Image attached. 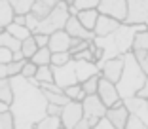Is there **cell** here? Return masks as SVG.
Returning <instances> with one entry per match:
<instances>
[{"instance_id": "60d3db41", "label": "cell", "mask_w": 148, "mask_h": 129, "mask_svg": "<svg viewBox=\"0 0 148 129\" xmlns=\"http://www.w3.org/2000/svg\"><path fill=\"white\" fill-rule=\"evenodd\" d=\"M38 23H40V19L36 17L34 13H31V12L27 13V23H25V27H27L29 30H31L32 34H34L36 30H38Z\"/></svg>"}, {"instance_id": "836d02e7", "label": "cell", "mask_w": 148, "mask_h": 129, "mask_svg": "<svg viewBox=\"0 0 148 129\" xmlns=\"http://www.w3.org/2000/svg\"><path fill=\"white\" fill-rule=\"evenodd\" d=\"M125 129H148V125L144 124V121L140 120L139 116H135V114H129V118H127V124H125Z\"/></svg>"}, {"instance_id": "9a60e30c", "label": "cell", "mask_w": 148, "mask_h": 129, "mask_svg": "<svg viewBox=\"0 0 148 129\" xmlns=\"http://www.w3.org/2000/svg\"><path fill=\"white\" fill-rule=\"evenodd\" d=\"M120 25H122V21H118L116 17H112V15H105V13H99L93 32H95V36H106V34H110V32H114Z\"/></svg>"}, {"instance_id": "484cf974", "label": "cell", "mask_w": 148, "mask_h": 129, "mask_svg": "<svg viewBox=\"0 0 148 129\" xmlns=\"http://www.w3.org/2000/svg\"><path fill=\"white\" fill-rule=\"evenodd\" d=\"M139 49H148V29L140 30L133 36V46H131V51H139Z\"/></svg>"}, {"instance_id": "4316f807", "label": "cell", "mask_w": 148, "mask_h": 129, "mask_svg": "<svg viewBox=\"0 0 148 129\" xmlns=\"http://www.w3.org/2000/svg\"><path fill=\"white\" fill-rule=\"evenodd\" d=\"M34 80L38 84H44V82H53V70H51V64H42L38 67L34 74Z\"/></svg>"}, {"instance_id": "5b68a950", "label": "cell", "mask_w": 148, "mask_h": 129, "mask_svg": "<svg viewBox=\"0 0 148 129\" xmlns=\"http://www.w3.org/2000/svg\"><path fill=\"white\" fill-rule=\"evenodd\" d=\"M82 108H84V118L89 121L91 129L95 127L99 118H103L106 114V106H105V103L101 101V97L97 93L86 95V99L82 101Z\"/></svg>"}, {"instance_id": "9c48e42d", "label": "cell", "mask_w": 148, "mask_h": 129, "mask_svg": "<svg viewBox=\"0 0 148 129\" xmlns=\"http://www.w3.org/2000/svg\"><path fill=\"white\" fill-rule=\"evenodd\" d=\"M122 70H123V55L112 57V59H106V61H101L99 63V74L114 84L120 80Z\"/></svg>"}, {"instance_id": "1f68e13d", "label": "cell", "mask_w": 148, "mask_h": 129, "mask_svg": "<svg viewBox=\"0 0 148 129\" xmlns=\"http://www.w3.org/2000/svg\"><path fill=\"white\" fill-rule=\"evenodd\" d=\"M89 40H84V38H72L70 40V47H69V51H70V55H74V53H80V51H84V49H87L89 47Z\"/></svg>"}, {"instance_id": "ffe728a7", "label": "cell", "mask_w": 148, "mask_h": 129, "mask_svg": "<svg viewBox=\"0 0 148 129\" xmlns=\"http://www.w3.org/2000/svg\"><path fill=\"white\" fill-rule=\"evenodd\" d=\"M59 127H63V121L61 116H55V114H46L36 124V129H59Z\"/></svg>"}, {"instance_id": "74e56055", "label": "cell", "mask_w": 148, "mask_h": 129, "mask_svg": "<svg viewBox=\"0 0 148 129\" xmlns=\"http://www.w3.org/2000/svg\"><path fill=\"white\" fill-rule=\"evenodd\" d=\"M36 70H38V64H34L31 59H27L25 64H23V69H21V76H25V78H34Z\"/></svg>"}, {"instance_id": "bcb514c9", "label": "cell", "mask_w": 148, "mask_h": 129, "mask_svg": "<svg viewBox=\"0 0 148 129\" xmlns=\"http://www.w3.org/2000/svg\"><path fill=\"white\" fill-rule=\"evenodd\" d=\"M139 97H144V99H148V74H146V80H144V84H143V87L139 89Z\"/></svg>"}, {"instance_id": "ee69618b", "label": "cell", "mask_w": 148, "mask_h": 129, "mask_svg": "<svg viewBox=\"0 0 148 129\" xmlns=\"http://www.w3.org/2000/svg\"><path fill=\"white\" fill-rule=\"evenodd\" d=\"M13 59V51L8 47H0V63H10Z\"/></svg>"}, {"instance_id": "d6a6232c", "label": "cell", "mask_w": 148, "mask_h": 129, "mask_svg": "<svg viewBox=\"0 0 148 129\" xmlns=\"http://www.w3.org/2000/svg\"><path fill=\"white\" fill-rule=\"evenodd\" d=\"M99 78H101V74H95V76L87 78L86 82H82V87H84V91H86L87 95L97 93V87H99Z\"/></svg>"}, {"instance_id": "603a6c76", "label": "cell", "mask_w": 148, "mask_h": 129, "mask_svg": "<svg viewBox=\"0 0 148 129\" xmlns=\"http://www.w3.org/2000/svg\"><path fill=\"white\" fill-rule=\"evenodd\" d=\"M63 91H65V95L69 97V99H74V101H80L82 103L84 99H86V91H84V87H82V84L80 82H76V84H72V86H66V87H63Z\"/></svg>"}, {"instance_id": "c3c4849f", "label": "cell", "mask_w": 148, "mask_h": 129, "mask_svg": "<svg viewBox=\"0 0 148 129\" xmlns=\"http://www.w3.org/2000/svg\"><path fill=\"white\" fill-rule=\"evenodd\" d=\"M13 23H17V25H25V23H27V15L15 13V15H13Z\"/></svg>"}, {"instance_id": "d4e9b609", "label": "cell", "mask_w": 148, "mask_h": 129, "mask_svg": "<svg viewBox=\"0 0 148 129\" xmlns=\"http://www.w3.org/2000/svg\"><path fill=\"white\" fill-rule=\"evenodd\" d=\"M12 99H13L12 80H10V78H0V101L12 103Z\"/></svg>"}, {"instance_id": "8d00e7d4", "label": "cell", "mask_w": 148, "mask_h": 129, "mask_svg": "<svg viewBox=\"0 0 148 129\" xmlns=\"http://www.w3.org/2000/svg\"><path fill=\"white\" fill-rule=\"evenodd\" d=\"M72 59L70 51H55L51 53V64H65Z\"/></svg>"}, {"instance_id": "7dc6e473", "label": "cell", "mask_w": 148, "mask_h": 129, "mask_svg": "<svg viewBox=\"0 0 148 129\" xmlns=\"http://www.w3.org/2000/svg\"><path fill=\"white\" fill-rule=\"evenodd\" d=\"M74 129H91V125H89V121H87L86 118L82 116V120L76 124V127H74Z\"/></svg>"}, {"instance_id": "7c38bea8", "label": "cell", "mask_w": 148, "mask_h": 129, "mask_svg": "<svg viewBox=\"0 0 148 129\" xmlns=\"http://www.w3.org/2000/svg\"><path fill=\"white\" fill-rule=\"evenodd\" d=\"M106 116L112 121L114 129H125L127 118H129V110H127V106L123 104V99H120L118 103H114L112 106L106 108Z\"/></svg>"}, {"instance_id": "f5cc1de1", "label": "cell", "mask_w": 148, "mask_h": 129, "mask_svg": "<svg viewBox=\"0 0 148 129\" xmlns=\"http://www.w3.org/2000/svg\"><path fill=\"white\" fill-rule=\"evenodd\" d=\"M42 2H46L48 6H51V8H53V6H55L57 2H59V0H42Z\"/></svg>"}, {"instance_id": "ab89813d", "label": "cell", "mask_w": 148, "mask_h": 129, "mask_svg": "<svg viewBox=\"0 0 148 129\" xmlns=\"http://www.w3.org/2000/svg\"><path fill=\"white\" fill-rule=\"evenodd\" d=\"M70 4H74L76 8L80 10H91V8H97L99 6V0H72Z\"/></svg>"}, {"instance_id": "7bdbcfd3", "label": "cell", "mask_w": 148, "mask_h": 129, "mask_svg": "<svg viewBox=\"0 0 148 129\" xmlns=\"http://www.w3.org/2000/svg\"><path fill=\"white\" fill-rule=\"evenodd\" d=\"M93 129H114V125H112V121L108 120V116H103V118H99V121L95 124V127Z\"/></svg>"}, {"instance_id": "db71d44e", "label": "cell", "mask_w": 148, "mask_h": 129, "mask_svg": "<svg viewBox=\"0 0 148 129\" xmlns=\"http://www.w3.org/2000/svg\"><path fill=\"white\" fill-rule=\"evenodd\" d=\"M66 2H69V4H70V2H72V0H66Z\"/></svg>"}, {"instance_id": "2e32d148", "label": "cell", "mask_w": 148, "mask_h": 129, "mask_svg": "<svg viewBox=\"0 0 148 129\" xmlns=\"http://www.w3.org/2000/svg\"><path fill=\"white\" fill-rule=\"evenodd\" d=\"M70 40H72V38H70V34L66 32L65 29L55 30V32H51V34H49L48 47L51 49V53H55V51H69Z\"/></svg>"}, {"instance_id": "52a82bcc", "label": "cell", "mask_w": 148, "mask_h": 129, "mask_svg": "<svg viewBox=\"0 0 148 129\" xmlns=\"http://www.w3.org/2000/svg\"><path fill=\"white\" fill-rule=\"evenodd\" d=\"M148 21V0H127V12L123 23L139 25Z\"/></svg>"}, {"instance_id": "f35d334b", "label": "cell", "mask_w": 148, "mask_h": 129, "mask_svg": "<svg viewBox=\"0 0 148 129\" xmlns=\"http://www.w3.org/2000/svg\"><path fill=\"white\" fill-rule=\"evenodd\" d=\"M133 53H135V59L140 64V69L148 74V49H139V51H133Z\"/></svg>"}, {"instance_id": "f6af8a7d", "label": "cell", "mask_w": 148, "mask_h": 129, "mask_svg": "<svg viewBox=\"0 0 148 129\" xmlns=\"http://www.w3.org/2000/svg\"><path fill=\"white\" fill-rule=\"evenodd\" d=\"M61 110H63V106H61V104L48 103V108H46V114H55V116H61Z\"/></svg>"}, {"instance_id": "cb8c5ba5", "label": "cell", "mask_w": 148, "mask_h": 129, "mask_svg": "<svg viewBox=\"0 0 148 129\" xmlns=\"http://www.w3.org/2000/svg\"><path fill=\"white\" fill-rule=\"evenodd\" d=\"M6 30H8L12 36H15L17 40H25V38H29V36L32 34V32L27 29L25 25H17V23H13V21L10 23L8 27H6Z\"/></svg>"}, {"instance_id": "4fadbf2b", "label": "cell", "mask_w": 148, "mask_h": 129, "mask_svg": "<svg viewBox=\"0 0 148 129\" xmlns=\"http://www.w3.org/2000/svg\"><path fill=\"white\" fill-rule=\"evenodd\" d=\"M123 104L127 106L129 114L139 116L140 120L148 125V99L139 97V95H131V97H125V99H123Z\"/></svg>"}, {"instance_id": "e0dca14e", "label": "cell", "mask_w": 148, "mask_h": 129, "mask_svg": "<svg viewBox=\"0 0 148 129\" xmlns=\"http://www.w3.org/2000/svg\"><path fill=\"white\" fill-rule=\"evenodd\" d=\"M76 63V80L80 84L86 82L87 78L99 74V64L93 63V61H86V59H74Z\"/></svg>"}, {"instance_id": "30bf717a", "label": "cell", "mask_w": 148, "mask_h": 129, "mask_svg": "<svg viewBox=\"0 0 148 129\" xmlns=\"http://www.w3.org/2000/svg\"><path fill=\"white\" fill-rule=\"evenodd\" d=\"M99 13H105V15H112L118 21L125 19V12H127V0H99V6H97Z\"/></svg>"}, {"instance_id": "816d5d0a", "label": "cell", "mask_w": 148, "mask_h": 129, "mask_svg": "<svg viewBox=\"0 0 148 129\" xmlns=\"http://www.w3.org/2000/svg\"><path fill=\"white\" fill-rule=\"evenodd\" d=\"M2 110H10V103H4V101H0V112Z\"/></svg>"}, {"instance_id": "f907efd6", "label": "cell", "mask_w": 148, "mask_h": 129, "mask_svg": "<svg viewBox=\"0 0 148 129\" xmlns=\"http://www.w3.org/2000/svg\"><path fill=\"white\" fill-rule=\"evenodd\" d=\"M25 57H23V53H21V49H17V51H13V61H23Z\"/></svg>"}, {"instance_id": "4dcf8cb0", "label": "cell", "mask_w": 148, "mask_h": 129, "mask_svg": "<svg viewBox=\"0 0 148 129\" xmlns=\"http://www.w3.org/2000/svg\"><path fill=\"white\" fill-rule=\"evenodd\" d=\"M49 10H51V6H48L46 2H42V0H34V4H32V8H31V13H34L38 19H44L49 13Z\"/></svg>"}, {"instance_id": "6da1fadb", "label": "cell", "mask_w": 148, "mask_h": 129, "mask_svg": "<svg viewBox=\"0 0 148 129\" xmlns=\"http://www.w3.org/2000/svg\"><path fill=\"white\" fill-rule=\"evenodd\" d=\"M13 99L10 103V112L13 114V129H32L46 116L48 99L40 84L34 78H25L21 74L12 76Z\"/></svg>"}, {"instance_id": "8992f818", "label": "cell", "mask_w": 148, "mask_h": 129, "mask_svg": "<svg viewBox=\"0 0 148 129\" xmlns=\"http://www.w3.org/2000/svg\"><path fill=\"white\" fill-rule=\"evenodd\" d=\"M51 70H53V82L59 87H66L78 82L76 80V63H74V59H70L65 64H51Z\"/></svg>"}, {"instance_id": "e575fe53", "label": "cell", "mask_w": 148, "mask_h": 129, "mask_svg": "<svg viewBox=\"0 0 148 129\" xmlns=\"http://www.w3.org/2000/svg\"><path fill=\"white\" fill-rule=\"evenodd\" d=\"M0 129H13V114L10 110L0 112Z\"/></svg>"}, {"instance_id": "5bb4252c", "label": "cell", "mask_w": 148, "mask_h": 129, "mask_svg": "<svg viewBox=\"0 0 148 129\" xmlns=\"http://www.w3.org/2000/svg\"><path fill=\"white\" fill-rule=\"evenodd\" d=\"M65 30L70 34V38H84V40H89V42H93V38H95V32L89 30V29H86V27L78 21L76 15H70V17L66 19Z\"/></svg>"}, {"instance_id": "11a10c76", "label": "cell", "mask_w": 148, "mask_h": 129, "mask_svg": "<svg viewBox=\"0 0 148 129\" xmlns=\"http://www.w3.org/2000/svg\"><path fill=\"white\" fill-rule=\"evenodd\" d=\"M146 27H148V21H146Z\"/></svg>"}, {"instance_id": "44dd1931", "label": "cell", "mask_w": 148, "mask_h": 129, "mask_svg": "<svg viewBox=\"0 0 148 129\" xmlns=\"http://www.w3.org/2000/svg\"><path fill=\"white\" fill-rule=\"evenodd\" d=\"M0 47H8L12 51H17V49H21V40L12 36L8 30H2L0 32Z\"/></svg>"}, {"instance_id": "ac0fdd59", "label": "cell", "mask_w": 148, "mask_h": 129, "mask_svg": "<svg viewBox=\"0 0 148 129\" xmlns=\"http://www.w3.org/2000/svg\"><path fill=\"white\" fill-rule=\"evenodd\" d=\"M76 17H78V21L82 23L86 29L93 30V29H95V23H97V17H99V10H97V8H91V10H80V12L76 13Z\"/></svg>"}, {"instance_id": "7a4b0ae2", "label": "cell", "mask_w": 148, "mask_h": 129, "mask_svg": "<svg viewBox=\"0 0 148 129\" xmlns=\"http://www.w3.org/2000/svg\"><path fill=\"white\" fill-rule=\"evenodd\" d=\"M146 23H139V25H127V23H122L114 32L106 36H95L93 38V44L101 46L105 49V57L103 61L112 59V57H120L125 55L127 51H131V46H133V36L140 30H146ZM99 64V63H97Z\"/></svg>"}, {"instance_id": "3957f363", "label": "cell", "mask_w": 148, "mask_h": 129, "mask_svg": "<svg viewBox=\"0 0 148 129\" xmlns=\"http://www.w3.org/2000/svg\"><path fill=\"white\" fill-rule=\"evenodd\" d=\"M144 80H146V72H144V70L140 69V64L137 63L135 53L127 51L125 55H123L122 76H120V80L116 82V87H118L120 97L125 99V97H131V95H137L139 89L143 87Z\"/></svg>"}, {"instance_id": "ba28073f", "label": "cell", "mask_w": 148, "mask_h": 129, "mask_svg": "<svg viewBox=\"0 0 148 129\" xmlns=\"http://www.w3.org/2000/svg\"><path fill=\"white\" fill-rule=\"evenodd\" d=\"M82 116H84L82 103H80V101L70 99L69 103L63 106V110H61V121H63V127H65V129H74V127H76V124L82 120Z\"/></svg>"}, {"instance_id": "f1b7e54d", "label": "cell", "mask_w": 148, "mask_h": 129, "mask_svg": "<svg viewBox=\"0 0 148 129\" xmlns=\"http://www.w3.org/2000/svg\"><path fill=\"white\" fill-rule=\"evenodd\" d=\"M36 49H38V46H36L32 34L29 36V38L21 40V53H23V57H25V59H31V57L36 53Z\"/></svg>"}, {"instance_id": "d6986e66", "label": "cell", "mask_w": 148, "mask_h": 129, "mask_svg": "<svg viewBox=\"0 0 148 129\" xmlns=\"http://www.w3.org/2000/svg\"><path fill=\"white\" fill-rule=\"evenodd\" d=\"M13 15H15V12H13L12 4L8 0H0V32L6 30V27L13 21Z\"/></svg>"}, {"instance_id": "b9f144b4", "label": "cell", "mask_w": 148, "mask_h": 129, "mask_svg": "<svg viewBox=\"0 0 148 129\" xmlns=\"http://www.w3.org/2000/svg\"><path fill=\"white\" fill-rule=\"evenodd\" d=\"M32 38H34V42H36V46H38V47L48 46V42H49V34H44V32H34Z\"/></svg>"}, {"instance_id": "7402d4cb", "label": "cell", "mask_w": 148, "mask_h": 129, "mask_svg": "<svg viewBox=\"0 0 148 129\" xmlns=\"http://www.w3.org/2000/svg\"><path fill=\"white\" fill-rule=\"evenodd\" d=\"M31 61L34 64H38V67H42V64H51V49H49L48 46L38 47L36 53L31 57Z\"/></svg>"}, {"instance_id": "277c9868", "label": "cell", "mask_w": 148, "mask_h": 129, "mask_svg": "<svg viewBox=\"0 0 148 129\" xmlns=\"http://www.w3.org/2000/svg\"><path fill=\"white\" fill-rule=\"evenodd\" d=\"M69 17H70V13H69V2H66V0H59V2L49 10L48 15H46L44 19H40L38 30H36V32L51 34V32H55V30L65 29V23H66V19H69Z\"/></svg>"}, {"instance_id": "8fae6325", "label": "cell", "mask_w": 148, "mask_h": 129, "mask_svg": "<svg viewBox=\"0 0 148 129\" xmlns=\"http://www.w3.org/2000/svg\"><path fill=\"white\" fill-rule=\"evenodd\" d=\"M97 95L101 97V101L105 103V106H112L114 103H118V101L122 99L120 97V93H118V87L114 82H110V80H106V78L101 76L99 78V87H97Z\"/></svg>"}, {"instance_id": "83f0119b", "label": "cell", "mask_w": 148, "mask_h": 129, "mask_svg": "<svg viewBox=\"0 0 148 129\" xmlns=\"http://www.w3.org/2000/svg\"><path fill=\"white\" fill-rule=\"evenodd\" d=\"M44 95H46V99H48V103H55V104H61V106H65L66 103H69V97L65 95V91H48V89H42Z\"/></svg>"}, {"instance_id": "681fc988", "label": "cell", "mask_w": 148, "mask_h": 129, "mask_svg": "<svg viewBox=\"0 0 148 129\" xmlns=\"http://www.w3.org/2000/svg\"><path fill=\"white\" fill-rule=\"evenodd\" d=\"M0 78H10L8 76V67H6V63H0Z\"/></svg>"}, {"instance_id": "d590c367", "label": "cell", "mask_w": 148, "mask_h": 129, "mask_svg": "<svg viewBox=\"0 0 148 129\" xmlns=\"http://www.w3.org/2000/svg\"><path fill=\"white\" fill-rule=\"evenodd\" d=\"M25 61L27 59H23V61H10V63H6V67H8V76L12 78V76H17V74H21V69H23V64H25Z\"/></svg>"}, {"instance_id": "f546056e", "label": "cell", "mask_w": 148, "mask_h": 129, "mask_svg": "<svg viewBox=\"0 0 148 129\" xmlns=\"http://www.w3.org/2000/svg\"><path fill=\"white\" fill-rule=\"evenodd\" d=\"M8 2L12 4L13 12L21 13V15H27V13L31 12L32 4H34V0H8Z\"/></svg>"}]
</instances>
